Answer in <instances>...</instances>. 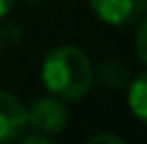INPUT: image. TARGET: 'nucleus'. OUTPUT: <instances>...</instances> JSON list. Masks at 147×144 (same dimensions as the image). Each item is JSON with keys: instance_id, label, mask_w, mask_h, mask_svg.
<instances>
[{"instance_id": "f257e3e1", "label": "nucleus", "mask_w": 147, "mask_h": 144, "mask_svg": "<svg viewBox=\"0 0 147 144\" xmlns=\"http://www.w3.org/2000/svg\"><path fill=\"white\" fill-rule=\"evenodd\" d=\"M94 67L77 46H58L46 53L41 65V82L48 94L60 101H77L92 89Z\"/></svg>"}, {"instance_id": "f03ea898", "label": "nucleus", "mask_w": 147, "mask_h": 144, "mask_svg": "<svg viewBox=\"0 0 147 144\" xmlns=\"http://www.w3.org/2000/svg\"><path fill=\"white\" fill-rule=\"evenodd\" d=\"M27 125L34 132L56 137L65 130L68 125V108L63 106V101L56 96H46V99H36L32 108L27 111Z\"/></svg>"}, {"instance_id": "7ed1b4c3", "label": "nucleus", "mask_w": 147, "mask_h": 144, "mask_svg": "<svg viewBox=\"0 0 147 144\" xmlns=\"http://www.w3.org/2000/svg\"><path fill=\"white\" fill-rule=\"evenodd\" d=\"M94 15L111 27L135 24L147 12V0H89Z\"/></svg>"}, {"instance_id": "20e7f679", "label": "nucleus", "mask_w": 147, "mask_h": 144, "mask_svg": "<svg viewBox=\"0 0 147 144\" xmlns=\"http://www.w3.org/2000/svg\"><path fill=\"white\" fill-rule=\"evenodd\" d=\"M27 127V108L20 103L17 96L0 89V144L20 139Z\"/></svg>"}, {"instance_id": "39448f33", "label": "nucleus", "mask_w": 147, "mask_h": 144, "mask_svg": "<svg viewBox=\"0 0 147 144\" xmlns=\"http://www.w3.org/2000/svg\"><path fill=\"white\" fill-rule=\"evenodd\" d=\"M128 106H130L133 115L142 125H147V70L128 84Z\"/></svg>"}, {"instance_id": "423d86ee", "label": "nucleus", "mask_w": 147, "mask_h": 144, "mask_svg": "<svg viewBox=\"0 0 147 144\" xmlns=\"http://www.w3.org/2000/svg\"><path fill=\"white\" fill-rule=\"evenodd\" d=\"M99 82L106 89L121 91L130 84V72H128L125 63H121V60H104L99 65Z\"/></svg>"}, {"instance_id": "0eeeda50", "label": "nucleus", "mask_w": 147, "mask_h": 144, "mask_svg": "<svg viewBox=\"0 0 147 144\" xmlns=\"http://www.w3.org/2000/svg\"><path fill=\"white\" fill-rule=\"evenodd\" d=\"M138 22L140 24L135 29V41H133V43H135V55L147 65V12L140 17Z\"/></svg>"}, {"instance_id": "6e6552de", "label": "nucleus", "mask_w": 147, "mask_h": 144, "mask_svg": "<svg viewBox=\"0 0 147 144\" xmlns=\"http://www.w3.org/2000/svg\"><path fill=\"white\" fill-rule=\"evenodd\" d=\"M20 139H22L24 144H48V142H51V137H48V135H41V132H36V135H22Z\"/></svg>"}, {"instance_id": "1a4fd4ad", "label": "nucleus", "mask_w": 147, "mask_h": 144, "mask_svg": "<svg viewBox=\"0 0 147 144\" xmlns=\"http://www.w3.org/2000/svg\"><path fill=\"white\" fill-rule=\"evenodd\" d=\"M89 142H116V144H121V137H116V135H94V137H89Z\"/></svg>"}, {"instance_id": "9d476101", "label": "nucleus", "mask_w": 147, "mask_h": 144, "mask_svg": "<svg viewBox=\"0 0 147 144\" xmlns=\"http://www.w3.org/2000/svg\"><path fill=\"white\" fill-rule=\"evenodd\" d=\"M12 5H15V0H0V19L12 10Z\"/></svg>"}, {"instance_id": "9b49d317", "label": "nucleus", "mask_w": 147, "mask_h": 144, "mask_svg": "<svg viewBox=\"0 0 147 144\" xmlns=\"http://www.w3.org/2000/svg\"><path fill=\"white\" fill-rule=\"evenodd\" d=\"M0 48H3V39H0Z\"/></svg>"}]
</instances>
